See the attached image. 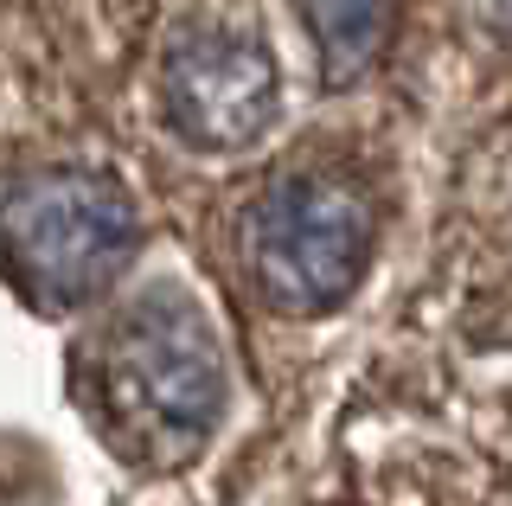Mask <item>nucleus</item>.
<instances>
[{
	"label": "nucleus",
	"mask_w": 512,
	"mask_h": 506,
	"mask_svg": "<svg viewBox=\"0 0 512 506\" xmlns=\"http://www.w3.org/2000/svg\"><path fill=\"white\" fill-rule=\"evenodd\" d=\"M96 404L141 462L173 468L199 455L224 410V346L186 289L160 282L109 321L96 346Z\"/></svg>",
	"instance_id": "f257e3e1"
},
{
	"label": "nucleus",
	"mask_w": 512,
	"mask_h": 506,
	"mask_svg": "<svg viewBox=\"0 0 512 506\" xmlns=\"http://www.w3.org/2000/svg\"><path fill=\"white\" fill-rule=\"evenodd\" d=\"M135 250V205L109 173L32 167L0 180V270L32 308H84Z\"/></svg>",
	"instance_id": "f03ea898"
},
{
	"label": "nucleus",
	"mask_w": 512,
	"mask_h": 506,
	"mask_svg": "<svg viewBox=\"0 0 512 506\" xmlns=\"http://www.w3.org/2000/svg\"><path fill=\"white\" fill-rule=\"evenodd\" d=\"M256 289L282 314H327L372 263V205L327 173H288L244 218Z\"/></svg>",
	"instance_id": "7ed1b4c3"
},
{
	"label": "nucleus",
	"mask_w": 512,
	"mask_h": 506,
	"mask_svg": "<svg viewBox=\"0 0 512 506\" xmlns=\"http://www.w3.org/2000/svg\"><path fill=\"white\" fill-rule=\"evenodd\" d=\"M160 103L173 135L205 154H237L276 122V58L244 20H186L160 52Z\"/></svg>",
	"instance_id": "20e7f679"
},
{
	"label": "nucleus",
	"mask_w": 512,
	"mask_h": 506,
	"mask_svg": "<svg viewBox=\"0 0 512 506\" xmlns=\"http://www.w3.org/2000/svg\"><path fill=\"white\" fill-rule=\"evenodd\" d=\"M308 33L320 45V77L333 90L372 71L384 52V26H391V0H301Z\"/></svg>",
	"instance_id": "39448f33"
},
{
	"label": "nucleus",
	"mask_w": 512,
	"mask_h": 506,
	"mask_svg": "<svg viewBox=\"0 0 512 506\" xmlns=\"http://www.w3.org/2000/svg\"><path fill=\"white\" fill-rule=\"evenodd\" d=\"M487 7V20H500V26H512V0H480Z\"/></svg>",
	"instance_id": "423d86ee"
}]
</instances>
